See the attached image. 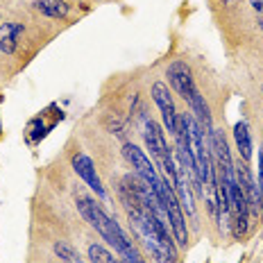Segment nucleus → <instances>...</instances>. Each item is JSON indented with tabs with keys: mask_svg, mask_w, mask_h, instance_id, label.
<instances>
[{
	"mask_svg": "<svg viewBox=\"0 0 263 263\" xmlns=\"http://www.w3.org/2000/svg\"><path fill=\"white\" fill-rule=\"evenodd\" d=\"M129 222L157 263H177V250H175L173 238L168 236V224L159 220L150 206L132 211Z\"/></svg>",
	"mask_w": 263,
	"mask_h": 263,
	"instance_id": "obj_1",
	"label": "nucleus"
},
{
	"mask_svg": "<svg viewBox=\"0 0 263 263\" xmlns=\"http://www.w3.org/2000/svg\"><path fill=\"white\" fill-rule=\"evenodd\" d=\"M155 193L159 195L163 209H166V213H168V222H171L173 236H175V240H177V245H186V243H189V229H186L182 204H179V200H177V195H175L173 186L168 184L166 179H161L159 186L155 189Z\"/></svg>",
	"mask_w": 263,
	"mask_h": 263,
	"instance_id": "obj_3",
	"label": "nucleus"
},
{
	"mask_svg": "<svg viewBox=\"0 0 263 263\" xmlns=\"http://www.w3.org/2000/svg\"><path fill=\"white\" fill-rule=\"evenodd\" d=\"M250 5L256 9V12H261V14H263V0H250Z\"/></svg>",
	"mask_w": 263,
	"mask_h": 263,
	"instance_id": "obj_16",
	"label": "nucleus"
},
{
	"mask_svg": "<svg viewBox=\"0 0 263 263\" xmlns=\"http://www.w3.org/2000/svg\"><path fill=\"white\" fill-rule=\"evenodd\" d=\"M73 171L78 173L80 177L84 179V182L89 184L93 191H96L98 197H107V191H105V186H102L100 177H98L96 166H93L91 157H86V155H82V152H78V155L73 157Z\"/></svg>",
	"mask_w": 263,
	"mask_h": 263,
	"instance_id": "obj_8",
	"label": "nucleus"
},
{
	"mask_svg": "<svg viewBox=\"0 0 263 263\" xmlns=\"http://www.w3.org/2000/svg\"><path fill=\"white\" fill-rule=\"evenodd\" d=\"M152 98H155L159 111H161L166 129L171 132V134H177V111H175V102H173L171 91H168V84L155 82V84H152Z\"/></svg>",
	"mask_w": 263,
	"mask_h": 263,
	"instance_id": "obj_7",
	"label": "nucleus"
},
{
	"mask_svg": "<svg viewBox=\"0 0 263 263\" xmlns=\"http://www.w3.org/2000/svg\"><path fill=\"white\" fill-rule=\"evenodd\" d=\"M191 105V111L195 114V123L197 127L202 129V134H213V120H211V111H209V105L204 102V96H200V91H193V96L186 100Z\"/></svg>",
	"mask_w": 263,
	"mask_h": 263,
	"instance_id": "obj_10",
	"label": "nucleus"
},
{
	"mask_svg": "<svg viewBox=\"0 0 263 263\" xmlns=\"http://www.w3.org/2000/svg\"><path fill=\"white\" fill-rule=\"evenodd\" d=\"M54 254H57L59 259H64L66 263H82L80 254L70 248L66 240H57V243H54Z\"/></svg>",
	"mask_w": 263,
	"mask_h": 263,
	"instance_id": "obj_14",
	"label": "nucleus"
},
{
	"mask_svg": "<svg viewBox=\"0 0 263 263\" xmlns=\"http://www.w3.org/2000/svg\"><path fill=\"white\" fill-rule=\"evenodd\" d=\"M236 182H238L240 189H243V193H245V200H248L250 211H256V213H259V211H261V195H259V186H256V184H254V179H252L248 163H243V166H238V168H236Z\"/></svg>",
	"mask_w": 263,
	"mask_h": 263,
	"instance_id": "obj_9",
	"label": "nucleus"
},
{
	"mask_svg": "<svg viewBox=\"0 0 263 263\" xmlns=\"http://www.w3.org/2000/svg\"><path fill=\"white\" fill-rule=\"evenodd\" d=\"M166 78H168V82H171V86L184 98V100H189V98L193 96V91L197 89L189 64L182 62V59H177V62H173L171 66H168Z\"/></svg>",
	"mask_w": 263,
	"mask_h": 263,
	"instance_id": "obj_6",
	"label": "nucleus"
},
{
	"mask_svg": "<svg viewBox=\"0 0 263 263\" xmlns=\"http://www.w3.org/2000/svg\"><path fill=\"white\" fill-rule=\"evenodd\" d=\"M145 143H147V150H150V155L157 159L161 168L175 166V163H173V155L168 152L166 136H163L161 127H159L155 120H147V123H145Z\"/></svg>",
	"mask_w": 263,
	"mask_h": 263,
	"instance_id": "obj_5",
	"label": "nucleus"
},
{
	"mask_svg": "<svg viewBox=\"0 0 263 263\" xmlns=\"http://www.w3.org/2000/svg\"><path fill=\"white\" fill-rule=\"evenodd\" d=\"M234 141H236V147H238L240 157H243V161L248 163L252 159V134L245 120H238L234 125Z\"/></svg>",
	"mask_w": 263,
	"mask_h": 263,
	"instance_id": "obj_12",
	"label": "nucleus"
},
{
	"mask_svg": "<svg viewBox=\"0 0 263 263\" xmlns=\"http://www.w3.org/2000/svg\"><path fill=\"white\" fill-rule=\"evenodd\" d=\"M89 256H91L93 263H118L105 248H102V245H98V243L96 245H89Z\"/></svg>",
	"mask_w": 263,
	"mask_h": 263,
	"instance_id": "obj_15",
	"label": "nucleus"
},
{
	"mask_svg": "<svg viewBox=\"0 0 263 263\" xmlns=\"http://www.w3.org/2000/svg\"><path fill=\"white\" fill-rule=\"evenodd\" d=\"M123 155H125V159H127V161L132 163V168L136 171V175H139V177L143 179L147 186L157 189L159 182H161V177L157 175V168L150 163V159L145 157V152H143V150H139V147L132 145V143H125Z\"/></svg>",
	"mask_w": 263,
	"mask_h": 263,
	"instance_id": "obj_4",
	"label": "nucleus"
},
{
	"mask_svg": "<svg viewBox=\"0 0 263 263\" xmlns=\"http://www.w3.org/2000/svg\"><path fill=\"white\" fill-rule=\"evenodd\" d=\"M259 27H261V30H263V14L259 16Z\"/></svg>",
	"mask_w": 263,
	"mask_h": 263,
	"instance_id": "obj_17",
	"label": "nucleus"
},
{
	"mask_svg": "<svg viewBox=\"0 0 263 263\" xmlns=\"http://www.w3.org/2000/svg\"><path fill=\"white\" fill-rule=\"evenodd\" d=\"M23 34L21 23H3L0 25V50L5 54H14L18 48V39Z\"/></svg>",
	"mask_w": 263,
	"mask_h": 263,
	"instance_id": "obj_11",
	"label": "nucleus"
},
{
	"mask_svg": "<svg viewBox=\"0 0 263 263\" xmlns=\"http://www.w3.org/2000/svg\"><path fill=\"white\" fill-rule=\"evenodd\" d=\"M75 204H78L82 216H84V220L89 222L107 243H111L116 250H120L129 240L125 236L123 229H120V224L114 220L100 204H96V200H91V197H86V195H78L75 197Z\"/></svg>",
	"mask_w": 263,
	"mask_h": 263,
	"instance_id": "obj_2",
	"label": "nucleus"
},
{
	"mask_svg": "<svg viewBox=\"0 0 263 263\" xmlns=\"http://www.w3.org/2000/svg\"><path fill=\"white\" fill-rule=\"evenodd\" d=\"M32 5L36 12L50 16V18H66V14H68V5L64 0H34Z\"/></svg>",
	"mask_w": 263,
	"mask_h": 263,
	"instance_id": "obj_13",
	"label": "nucleus"
}]
</instances>
